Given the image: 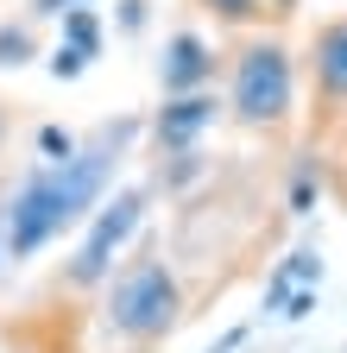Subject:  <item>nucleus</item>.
I'll return each instance as SVG.
<instances>
[{
    "instance_id": "obj_12",
    "label": "nucleus",
    "mask_w": 347,
    "mask_h": 353,
    "mask_svg": "<svg viewBox=\"0 0 347 353\" xmlns=\"http://www.w3.org/2000/svg\"><path fill=\"white\" fill-rule=\"evenodd\" d=\"M82 139H76V132L70 126H38V158H45V164H57V158H70Z\"/></svg>"
},
{
    "instance_id": "obj_10",
    "label": "nucleus",
    "mask_w": 347,
    "mask_h": 353,
    "mask_svg": "<svg viewBox=\"0 0 347 353\" xmlns=\"http://www.w3.org/2000/svg\"><path fill=\"white\" fill-rule=\"evenodd\" d=\"M316 196H322V164H316V152H310V158H297V170H290V196H284V208H290V214H310Z\"/></svg>"
},
{
    "instance_id": "obj_2",
    "label": "nucleus",
    "mask_w": 347,
    "mask_h": 353,
    "mask_svg": "<svg viewBox=\"0 0 347 353\" xmlns=\"http://www.w3.org/2000/svg\"><path fill=\"white\" fill-rule=\"evenodd\" d=\"M177 322H184V278L158 246H139L120 272H108V290H101L108 341H120L126 353H152L177 334Z\"/></svg>"
},
{
    "instance_id": "obj_13",
    "label": "nucleus",
    "mask_w": 347,
    "mask_h": 353,
    "mask_svg": "<svg viewBox=\"0 0 347 353\" xmlns=\"http://www.w3.org/2000/svg\"><path fill=\"white\" fill-rule=\"evenodd\" d=\"M45 70H51L57 82H76L82 70H89V51H76V44H63V38H57V51H51V63H45Z\"/></svg>"
},
{
    "instance_id": "obj_1",
    "label": "nucleus",
    "mask_w": 347,
    "mask_h": 353,
    "mask_svg": "<svg viewBox=\"0 0 347 353\" xmlns=\"http://www.w3.org/2000/svg\"><path fill=\"white\" fill-rule=\"evenodd\" d=\"M139 139V120H120V126H101L89 145H76L70 158L57 164H32L19 183L7 190V259L26 265L38 259L51 240L76 234L82 221L95 214V202L108 196L114 170H120V152Z\"/></svg>"
},
{
    "instance_id": "obj_11",
    "label": "nucleus",
    "mask_w": 347,
    "mask_h": 353,
    "mask_svg": "<svg viewBox=\"0 0 347 353\" xmlns=\"http://www.w3.org/2000/svg\"><path fill=\"white\" fill-rule=\"evenodd\" d=\"M63 19V44H76V51H101V13L95 7H70V13H57Z\"/></svg>"
},
{
    "instance_id": "obj_6",
    "label": "nucleus",
    "mask_w": 347,
    "mask_h": 353,
    "mask_svg": "<svg viewBox=\"0 0 347 353\" xmlns=\"http://www.w3.org/2000/svg\"><path fill=\"white\" fill-rule=\"evenodd\" d=\"M208 126H221V95H215V88L164 95V108L152 114V145H158V152H190Z\"/></svg>"
},
{
    "instance_id": "obj_18",
    "label": "nucleus",
    "mask_w": 347,
    "mask_h": 353,
    "mask_svg": "<svg viewBox=\"0 0 347 353\" xmlns=\"http://www.w3.org/2000/svg\"><path fill=\"white\" fill-rule=\"evenodd\" d=\"M0 272H7V183H0Z\"/></svg>"
},
{
    "instance_id": "obj_8",
    "label": "nucleus",
    "mask_w": 347,
    "mask_h": 353,
    "mask_svg": "<svg viewBox=\"0 0 347 353\" xmlns=\"http://www.w3.org/2000/svg\"><path fill=\"white\" fill-rule=\"evenodd\" d=\"M196 13H208L215 26H228V32H252V26H266V0H190Z\"/></svg>"
},
{
    "instance_id": "obj_14",
    "label": "nucleus",
    "mask_w": 347,
    "mask_h": 353,
    "mask_svg": "<svg viewBox=\"0 0 347 353\" xmlns=\"http://www.w3.org/2000/svg\"><path fill=\"white\" fill-rule=\"evenodd\" d=\"M70 7H95V0H32L26 19H57V13H70Z\"/></svg>"
},
{
    "instance_id": "obj_15",
    "label": "nucleus",
    "mask_w": 347,
    "mask_h": 353,
    "mask_svg": "<svg viewBox=\"0 0 347 353\" xmlns=\"http://www.w3.org/2000/svg\"><path fill=\"white\" fill-rule=\"evenodd\" d=\"M120 26L139 32V26H146V0H120Z\"/></svg>"
},
{
    "instance_id": "obj_9",
    "label": "nucleus",
    "mask_w": 347,
    "mask_h": 353,
    "mask_svg": "<svg viewBox=\"0 0 347 353\" xmlns=\"http://www.w3.org/2000/svg\"><path fill=\"white\" fill-rule=\"evenodd\" d=\"M38 57V19H7L0 26V70H26Z\"/></svg>"
},
{
    "instance_id": "obj_4",
    "label": "nucleus",
    "mask_w": 347,
    "mask_h": 353,
    "mask_svg": "<svg viewBox=\"0 0 347 353\" xmlns=\"http://www.w3.org/2000/svg\"><path fill=\"white\" fill-rule=\"evenodd\" d=\"M146 208H152V190L146 183H126V190H114V202H95V214L82 221V246H76V259L57 272V284L63 290H95V284H108V272H114V259L126 252V240L146 228Z\"/></svg>"
},
{
    "instance_id": "obj_3",
    "label": "nucleus",
    "mask_w": 347,
    "mask_h": 353,
    "mask_svg": "<svg viewBox=\"0 0 347 353\" xmlns=\"http://www.w3.org/2000/svg\"><path fill=\"white\" fill-rule=\"evenodd\" d=\"M228 95H221V120L246 126V132H284L290 114H297V51L266 32V26H252L228 44Z\"/></svg>"
},
{
    "instance_id": "obj_5",
    "label": "nucleus",
    "mask_w": 347,
    "mask_h": 353,
    "mask_svg": "<svg viewBox=\"0 0 347 353\" xmlns=\"http://www.w3.org/2000/svg\"><path fill=\"white\" fill-rule=\"evenodd\" d=\"M303 76H310V101H316V120H341L347 114V13H328L316 19L310 44H303Z\"/></svg>"
},
{
    "instance_id": "obj_7",
    "label": "nucleus",
    "mask_w": 347,
    "mask_h": 353,
    "mask_svg": "<svg viewBox=\"0 0 347 353\" xmlns=\"http://www.w3.org/2000/svg\"><path fill=\"white\" fill-rule=\"evenodd\" d=\"M221 76V51L202 38V32H170L164 38V57H158V88L164 95H190V88H215Z\"/></svg>"
},
{
    "instance_id": "obj_17",
    "label": "nucleus",
    "mask_w": 347,
    "mask_h": 353,
    "mask_svg": "<svg viewBox=\"0 0 347 353\" xmlns=\"http://www.w3.org/2000/svg\"><path fill=\"white\" fill-rule=\"evenodd\" d=\"M310 309H316V290H310V284H303V290H297V296H290V309H284V316H290V322H297V316H310Z\"/></svg>"
},
{
    "instance_id": "obj_16",
    "label": "nucleus",
    "mask_w": 347,
    "mask_h": 353,
    "mask_svg": "<svg viewBox=\"0 0 347 353\" xmlns=\"http://www.w3.org/2000/svg\"><path fill=\"white\" fill-rule=\"evenodd\" d=\"M13 126H19V114H13V101H0V158H7V139H13Z\"/></svg>"
}]
</instances>
